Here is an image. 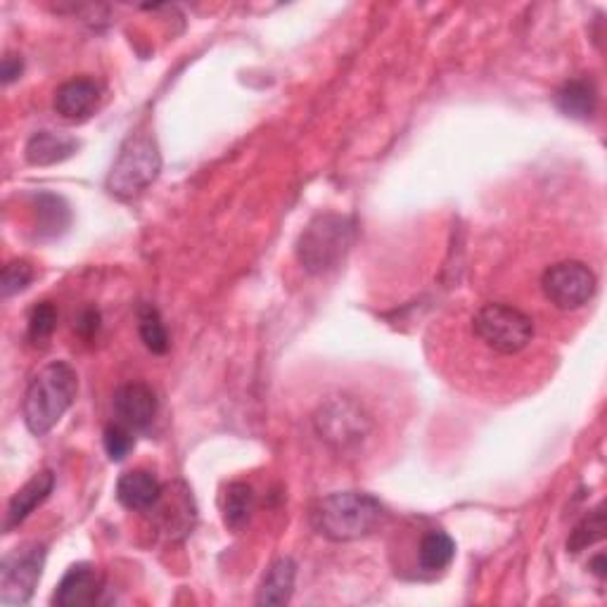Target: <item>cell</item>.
Listing matches in <instances>:
<instances>
[{
    "mask_svg": "<svg viewBox=\"0 0 607 607\" xmlns=\"http://www.w3.org/2000/svg\"><path fill=\"white\" fill-rule=\"evenodd\" d=\"M112 408L116 423L136 429H147L155 423L157 416V396L153 387H147L145 382H126L112 396Z\"/></svg>",
    "mask_w": 607,
    "mask_h": 607,
    "instance_id": "30bf717a",
    "label": "cell"
},
{
    "mask_svg": "<svg viewBox=\"0 0 607 607\" xmlns=\"http://www.w3.org/2000/svg\"><path fill=\"white\" fill-rule=\"evenodd\" d=\"M318 437L335 451H353L366 441L373 420L351 396L328 398L314 416Z\"/></svg>",
    "mask_w": 607,
    "mask_h": 607,
    "instance_id": "8992f818",
    "label": "cell"
},
{
    "mask_svg": "<svg viewBox=\"0 0 607 607\" xmlns=\"http://www.w3.org/2000/svg\"><path fill=\"white\" fill-rule=\"evenodd\" d=\"M79 150V140L60 131H38L26 140L24 157L34 167H53Z\"/></svg>",
    "mask_w": 607,
    "mask_h": 607,
    "instance_id": "5bb4252c",
    "label": "cell"
},
{
    "mask_svg": "<svg viewBox=\"0 0 607 607\" xmlns=\"http://www.w3.org/2000/svg\"><path fill=\"white\" fill-rule=\"evenodd\" d=\"M161 171L159 145L150 133H131L120 147L114 165L108 176L110 195L131 202L140 198L150 188Z\"/></svg>",
    "mask_w": 607,
    "mask_h": 607,
    "instance_id": "277c9868",
    "label": "cell"
},
{
    "mask_svg": "<svg viewBox=\"0 0 607 607\" xmlns=\"http://www.w3.org/2000/svg\"><path fill=\"white\" fill-rule=\"evenodd\" d=\"M591 572H594L596 576H598V580H605V576H607V567H605V555L603 553H598L594 560H591Z\"/></svg>",
    "mask_w": 607,
    "mask_h": 607,
    "instance_id": "4316f807",
    "label": "cell"
},
{
    "mask_svg": "<svg viewBox=\"0 0 607 607\" xmlns=\"http://www.w3.org/2000/svg\"><path fill=\"white\" fill-rule=\"evenodd\" d=\"M3 83H12V81H18L22 77V71H24V60H22V55H14V53H8L3 57Z\"/></svg>",
    "mask_w": 607,
    "mask_h": 607,
    "instance_id": "d4e9b609",
    "label": "cell"
},
{
    "mask_svg": "<svg viewBox=\"0 0 607 607\" xmlns=\"http://www.w3.org/2000/svg\"><path fill=\"white\" fill-rule=\"evenodd\" d=\"M102 441H105V451L110 456V461L120 463L136 447V439H133V429L122 425V423H112L105 427V435H102Z\"/></svg>",
    "mask_w": 607,
    "mask_h": 607,
    "instance_id": "cb8c5ba5",
    "label": "cell"
},
{
    "mask_svg": "<svg viewBox=\"0 0 607 607\" xmlns=\"http://www.w3.org/2000/svg\"><path fill=\"white\" fill-rule=\"evenodd\" d=\"M257 508L255 486L247 482H231L221 498V513H224V525L231 531H240L249 525L251 515Z\"/></svg>",
    "mask_w": 607,
    "mask_h": 607,
    "instance_id": "ac0fdd59",
    "label": "cell"
},
{
    "mask_svg": "<svg viewBox=\"0 0 607 607\" xmlns=\"http://www.w3.org/2000/svg\"><path fill=\"white\" fill-rule=\"evenodd\" d=\"M57 328V308L53 302H41L32 308L26 321V337L34 347L48 345V339L53 337Z\"/></svg>",
    "mask_w": 607,
    "mask_h": 607,
    "instance_id": "7402d4cb",
    "label": "cell"
},
{
    "mask_svg": "<svg viewBox=\"0 0 607 607\" xmlns=\"http://www.w3.org/2000/svg\"><path fill=\"white\" fill-rule=\"evenodd\" d=\"M71 226L69 204L53 192H38L34 198V231L38 240L60 238Z\"/></svg>",
    "mask_w": 607,
    "mask_h": 607,
    "instance_id": "9a60e30c",
    "label": "cell"
},
{
    "mask_svg": "<svg viewBox=\"0 0 607 607\" xmlns=\"http://www.w3.org/2000/svg\"><path fill=\"white\" fill-rule=\"evenodd\" d=\"M34 280V266L24 259L8 261L3 276H0V290H3V297H12V294H20L32 285Z\"/></svg>",
    "mask_w": 607,
    "mask_h": 607,
    "instance_id": "603a6c76",
    "label": "cell"
},
{
    "mask_svg": "<svg viewBox=\"0 0 607 607\" xmlns=\"http://www.w3.org/2000/svg\"><path fill=\"white\" fill-rule=\"evenodd\" d=\"M603 539H605V508L598 506L574 527V531L570 535V541H567V551L576 555V553H582L584 548L594 546Z\"/></svg>",
    "mask_w": 607,
    "mask_h": 607,
    "instance_id": "44dd1931",
    "label": "cell"
},
{
    "mask_svg": "<svg viewBox=\"0 0 607 607\" xmlns=\"http://www.w3.org/2000/svg\"><path fill=\"white\" fill-rule=\"evenodd\" d=\"M46 546L24 543L3 558L0 565V603L5 607H22L32 600L46 567Z\"/></svg>",
    "mask_w": 607,
    "mask_h": 607,
    "instance_id": "52a82bcc",
    "label": "cell"
},
{
    "mask_svg": "<svg viewBox=\"0 0 607 607\" xmlns=\"http://www.w3.org/2000/svg\"><path fill=\"white\" fill-rule=\"evenodd\" d=\"M102 100V86L95 79L79 77L65 81L55 91L53 110L67 122H86L88 116L95 114Z\"/></svg>",
    "mask_w": 607,
    "mask_h": 607,
    "instance_id": "8fae6325",
    "label": "cell"
},
{
    "mask_svg": "<svg viewBox=\"0 0 607 607\" xmlns=\"http://www.w3.org/2000/svg\"><path fill=\"white\" fill-rule=\"evenodd\" d=\"M472 330L492 351L513 357L531 342L535 321L510 304H484L472 318Z\"/></svg>",
    "mask_w": 607,
    "mask_h": 607,
    "instance_id": "5b68a950",
    "label": "cell"
},
{
    "mask_svg": "<svg viewBox=\"0 0 607 607\" xmlns=\"http://www.w3.org/2000/svg\"><path fill=\"white\" fill-rule=\"evenodd\" d=\"M384 520V506L363 492H337L318 498L311 508V527L335 543L359 541L373 535Z\"/></svg>",
    "mask_w": 607,
    "mask_h": 607,
    "instance_id": "6da1fadb",
    "label": "cell"
},
{
    "mask_svg": "<svg viewBox=\"0 0 607 607\" xmlns=\"http://www.w3.org/2000/svg\"><path fill=\"white\" fill-rule=\"evenodd\" d=\"M555 105L570 120L588 122L598 110V91L591 79H572L560 86L555 93Z\"/></svg>",
    "mask_w": 607,
    "mask_h": 607,
    "instance_id": "e0dca14e",
    "label": "cell"
},
{
    "mask_svg": "<svg viewBox=\"0 0 607 607\" xmlns=\"http://www.w3.org/2000/svg\"><path fill=\"white\" fill-rule=\"evenodd\" d=\"M55 488V475L50 470H43L38 475H34L29 480L22 488H18V494H14L8 503V513H5V535L14 527H20L29 515H32L38 506L48 501V496L53 494Z\"/></svg>",
    "mask_w": 607,
    "mask_h": 607,
    "instance_id": "4fadbf2b",
    "label": "cell"
},
{
    "mask_svg": "<svg viewBox=\"0 0 607 607\" xmlns=\"http://www.w3.org/2000/svg\"><path fill=\"white\" fill-rule=\"evenodd\" d=\"M543 297L560 311L586 306L598 290L596 273L584 261H560L546 269L541 278Z\"/></svg>",
    "mask_w": 607,
    "mask_h": 607,
    "instance_id": "ba28073f",
    "label": "cell"
},
{
    "mask_svg": "<svg viewBox=\"0 0 607 607\" xmlns=\"http://www.w3.org/2000/svg\"><path fill=\"white\" fill-rule=\"evenodd\" d=\"M138 333H140V339H143V345L147 347V351L157 353V357H161V353L169 351V335H167V328H165V321H161L159 311L153 304L140 306V311H138Z\"/></svg>",
    "mask_w": 607,
    "mask_h": 607,
    "instance_id": "ffe728a7",
    "label": "cell"
},
{
    "mask_svg": "<svg viewBox=\"0 0 607 607\" xmlns=\"http://www.w3.org/2000/svg\"><path fill=\"white\" fill-rule=\"evenodd\" d=\"M357 240V224L351 216L325 212L308 221L297 240V259L311 276H325L345 263Z\"/></svg>",
    "mask_w": 607,
    "mask_h": 607,
    "instance_id": "3957f363",
    "label": "cell"
},
{
    "mask_svg": "<svg viewBox=\"0 0 607 607\" xmlns=\"http://www.w3.org/2000/svg\"><path fill=\"white\" fill-rule=\"evenodd\" d=\"M77 330H79V335L86 337V339H91V337L100 330V314H98L95 308H86V311H83L81 318H79V323H77Z\"/></svg>",
    "mask_w": 607,
    "mask_h": 607,
    "instance_id": "484cf974",
    "label": "cell"
},
{
    "mask_svg": "<svg viewBox=\"0 0 607 607\" xmlns=\"http://www.w3.org/2000/svg\"><path fill=\"white\" fill-rule=\"evenodd\" d=\"M102 588H105V576H102V572L95 565H91V562H79V565H71L65 572L50 603L55 607H88L100 600Z\"/></svg>",
    "mask_w": 607,
    "mask_h": 607,
    "instance_id": "9c48e42d",
    "label": "cell"
},
{
    "mask_svg": "<svg viewBox=\"0 0 607 607\" xmlns=\"http://www.w3.org/2000/svg\"><path fill=\"white\" fill-rule=\"evenodd\" d=\"M79 394V375L67 361H50L32 378L24 394L22 416L34 437H46L65 418Z\"/></svg>",
    "mask_w": 607,
    "mask_h": 607,
    "instance_id": "7a4b0ae2",
    "label": "cell"
},
{
    "mask_svg": "<svg viewBox=\"0 0 607 607\" xmlns=\"http://www.w3.org/2000/svg\"><path fill=\"white\" fill-rule=\"evenodd\" d=\"M165 494V486L150 470H128L116 482V498L133 513H150Z\"/></svg>",
    "mask_w": 607,
    "mask_h": 607,
    "instance_id": "7c38bea8",
    "label": "cell"
},
{
    "mask_svg": "<svg viewBox=\"0 0 607 607\" xmlns=\"http://www.w3.org/2000/svg\"><path fill=\"white\" fill-rule=\"evenodd\" d=\"M294 582H297V562L292 558L276 560L259 584L257 605H288L294 594Z\"/></svg>",
    "mask_w": 607,
    "mask_h": 607,
    "instance_id": "2e32d148",
    "label": "cell"
},
{
    "mask_svg": "<svg viewBox=\"0 0 607 607\" xmlns=\"http://www.w3.org/2000/svg\"><path fill=\"white\" fill-rule=\"evenodd\" d=\"M456 558L453 539L441 529L427 531L418 548V565L423 572H441L447 570Z\"/></svg>",
    "mask_w": 607,
    "mask_h": 607,
    "instance_id": "d6986e66",
    "label": "cell"
}]
</instances>
